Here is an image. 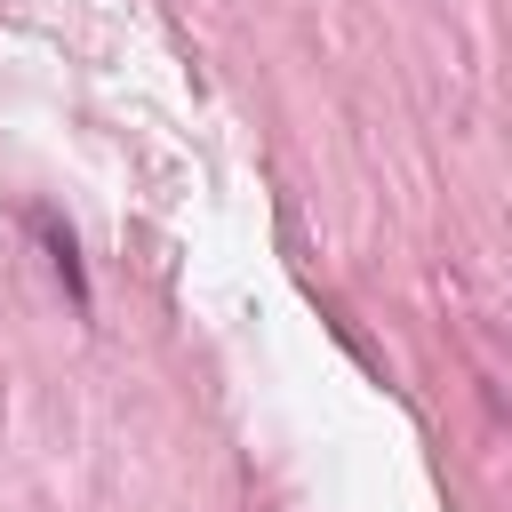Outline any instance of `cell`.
<instances>
[{
  "label": "cell",
  "instance_id": "obj_1",
  "mask_svg": "<svg viewBox=\"0 0 512 512\" xmlns=\"http://www.w3.org/2000/svg\"><path fill=\"white\" fill-rule=\"evenodd\" d=\"M24 224L40 232V248H48V264H56V280H64V296H72V304L88 312V272H80V248H72V224H64L56 208H32Z\"/></svg>",
  "mask_w": 512,
  "mask_h": 512
}]
</instances>
